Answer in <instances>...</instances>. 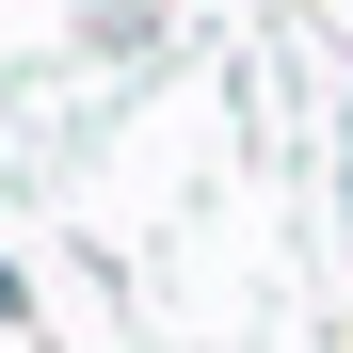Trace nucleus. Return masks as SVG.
<instances>
[{
    "instance_id": "obj_1",
    "label": "nucleus",
    "mask_w": 353,
    "mask_h": 353,
    "mask_svg": "<svg viewBox=\"0 0 353 353\" xmlns=\"http://www.w3.org/2000/svg\"><path fill=\"white\" fill-rule=\"evenodd\" d=\"M17 305H32V289H17V273H0V321H17Z\"/></svg>"
}]
</instances>
